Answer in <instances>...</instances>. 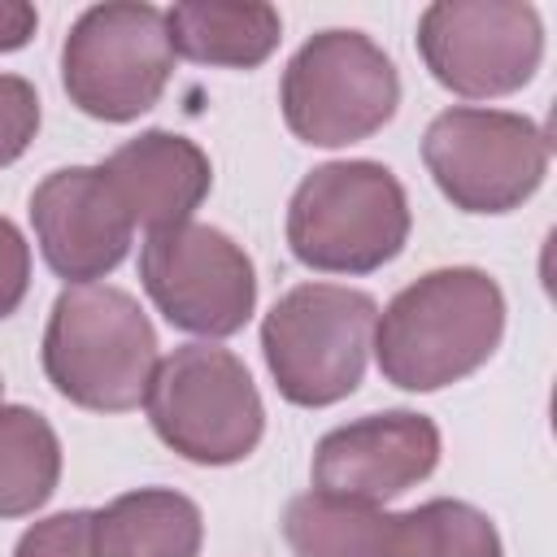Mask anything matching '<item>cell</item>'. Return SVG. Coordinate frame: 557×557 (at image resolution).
I'll use <instances>...</instances> for the list:
<instances>
[{"mask_svg":"<svg viewBox=\"0 0 557 557\" xmlns=\"http://www.w3.org/2000/svg\"><path fill=\"white\" fill-rule=\"evenodd\" d=\"M505 292L479 265H444L400 287L374 322V361L400 392L470 379L500 348Z\"/></svg>","mask_w":557,"mask_h":557,"instance_id":"1","label":"cell"},{"mask_svg":"<svg viewBox=\"0 0 557 557\" xmlns=\"http://www.w3.org/2000/svg\"><path fill=\"white\" fill-rule=\"evenodd\" d=\"M44 374L78 409H139L157 370V331L139 300L109 283L65 287L44 326Z\"/></svg>","mask_w":557,"mask_h":557,"instance_id":"2","label":"cell"},{"mask_svg":"<svg viewBox=\"0 0 557 557\" xmlns=\"http://www.w3.org/2000/svg\"><path fill=\"white\" fill-rule=\"evenodd\" d=\"M409 196L383 161H326L287 205V248L318 274H374L409 244Z\"/></svg>","mask_w":557,"mask_h":557,"instance_id":"3","label":"cell"},{"mask_svg":"<svg viewBox=\"0 0 557 557\" xmlns=\"http://www.w3.org/2000/svg\"><path fill=\"white\" fill-rule=\"evenodd\" d=\"M379 305L344 283H300L261 322V352L283 400L326 409L366 379Z\"/></svg>","mask_w":557,"mask_h":557,"instance_id":"4","label":"cell"},{"mask_svg":"<svg viewBox=\"0 0 557 557\" xmlns=\"http://www.w3.org/2000/svg\"><path fill=\"white\" fill-rule=\"evenodd\" d=\"M283 540L296 557H505L496 522L453 496L387 513L379 505L305 492L283 513Z\"/></svg>","mask_w":557,"mask_h":557,"instance_id":"5","label":"cell"},{"mask_svg":"<svg viewBox=\"0 0 557 557\" xmlns=\"http://www.w3.org/2000/svg\"><path fill=\"white\" fill-rule=\"evenodd\" d=\"M144 409L157 440L191 466H235L265 435V405L248 366L218 344H183L161 357Z\"/></svg>","mask_w":557,"mask_h":557,"instance_id":"6","label":"cell"},{"mask_svg":"<svg viewBox=\"0 0 557 557\" xmlns=\"http://www.w3.org/2000/svg\"><path fill=\"white\" fill-rule=\"evenodd\" d=\"M283 122L300 144L348 148L396 117V61L366 30H318L296 48L278 87Z\"/></svg>","mask_w":557,"mask_h":557,"instance_id":"7","label":"cell"},{"mask_svg":"<svg viewBox=\"0 0 557 557\" xmlns=\"http://www.w3.org/2000/svg\"><path fill=\"white\" fill-rule=\"evenodd\" d=\"M174 74L165 13L144 0H109L78 13L61 44V87L96 122H135Z\"/></svg>","mask_w":557,"mask_h":557,"instance_id":"8","label":"cell"},{"mask_svg":"<svg viewBox=\"0 0 557 557\" xmlns=\"http://www.w3.org/2000/svg\"><path fill=\"white\" fill-rule=\"evenodd\" d=\"M422 161L440 196L461 213H509L548 174V135L509 109L453 104L431 117Z\"/></svg>","mask_w":557,"mask_h":557,"instance_id":"9","label":"cell"},{"mask_svg":"<svg viewBox=\"0 0 557 557\" xmlns=\"http://www.w3.org/2000/svg\"><path fill=\"white\" fill-rule=\"evenodd\" d=\"M418 57L453 96H513L544 61V22L522 0H435L418 17Z\"/></svg>","mask_w":557,"mask_h":557,"instance_id":"10","label":"cell"},{"mask_svg":"<svg viewBox=\"0 0 557 557\" xmlns=\"http://www.w3.org/2000/svg\"><path fill=\"white\" fill-rule=\"evenodd\" d=\"M139 283L157 313L187 335L226 339L257 309V270L244 244L205 222L152 231L139 248Z\"/></svg>","mask_w":557,"mask_h":557,"instance_id":"11","label":"cell"},{"mask_svg":"<svg viewBox=\"0 0 557 557\" xmlns=\"http://www.w3.org/2000/svg\"><path fill=\"white\" fill-rule=\"evenodd\" d=\"M440 466V426L418 409H383L326 431L313 448V492L383 505L431 479Z\"/></svg>","mask_w":557,"mask_h":557,"instance_id":"12","label":"cell"},{"mask_svg":"<svg viewBox=\"0 0 557 557\" xmlns=\"http://www.w3.org/2000/svg\"><path fill=\"white\" fill-rule=\"evenodd\" d=\"M30 226L48 270L70 287L113 274L135 235V222L100 165L52 170L30 191Z\"/></svg>","mask_w":557,"mask_h":557,"instance_id":"13","label":"cell"},{"mask_svg":"<svg viewBox=\"0 0 557 557\" xmlns=\"http://www.w3.org/2000/svg\"><path fill=\"white\" fill-rule=\"evenodd\" d=\"M100 170L122 196L131 222L148 235L191 222L213 187L209 152L178 131H139L135 139L113 148Z\"/></svg>","mask_w":557,"mask_h":557,"instance_id":"14","label":"cell"},{"mask_svg":"<svg viewBox=\"0 0 557 557\" xmlns=\"http://www.w3.org/2000/svg\"><path fill=\"white\" fill-rule=\"evenodd\" d=\"M174 57L222 70H257L283 39V17L261 0H183L165 13Z\"/></svg>","mask_w":557,"mask_h":557,"instance_id":"15","label":"cell"},{"mask_svg":"<svg viewBox=\"0 0 557 557\" xmlns=\"http://www.w3.org/2000/svg\"><path fill=\"white\" fill-rule=\"evenodd\" d=\"M200 505L174 487H135L91 509V557H200Z\"/></svg>","mask_w":557,"mask_h":557,"instance_id":"16","label":"cell"},{"mask_svg":"<svg viewBox=\"0 0 557 557\" xmlns=\"http://www.w3.org/2000/svg\"><path fill=\"white\" fill-rule=\"evenodd\" d=\"M61 483V440L30 405L0 400V518H26Z\"/></svg>","mask_w":557,"mask_h":557,"instance_id":"17","label":"cell"},{"mask_svg":"<svg viewBox=\"0 0 557 557\" xmlns=\"http://www.w3.org/2000/svg\"><path fill=\"white\" fill-rule=\"evenodd\" d=\"M39 131V91L22 74H0V170L13 165Z\"/></svg>","mask_w":557,"mask_h":557,"instance_id":"18","label":"cell"},{"mask_svg":"<svg viewBox=\"0 0 557 557\" xmlns=\"http://www.w3.org/2000/svg\"><path fill=\"white\" fill-rule=\"evenodd\" d=\"M13 557H91V509H65L22 531Z\"/></svg>","mask_w":557,"mask_h":557,"instance_id":"19","label":"cell"},{"mask_svg":"<svg viewBox=\"0 0 557 557\" xmlns=\"http://www.w3.org/2000/svg\"><path fill=\"white\" fill-rule=\"evenodd\" d=\"M30 292V244L17 222L0 218V318L17 313Z\"/></svg>","mask_w":557,"mask_h":557,"instance_id":"20","label":"cell"},{"mask_svg":"<svg viewBox=\"0 0 557 557\" xmlns=\"http://www.w3.org/2000/svg\"><path fill=\"white\" fill-rule=\"evenodd\" d=\"M39 13L26 0H0V52H17L35 39Z\"/></svg>","mask_w":557,"mask_h":557,"instance_id":"21","label":"cell"},{"mask_svg":"<svg viewBox=\"0 0 557 557\" xmlns=\"http://www.w3.org/2000/svg\"><path fill=\"white\" fill-rule=\"evenodd\" d=\"M0 396H4V379H0Z\"/></svg>","mask_w":557,"mask_h":557,"instance_id":"22","label":"cell"}]
</instances>
